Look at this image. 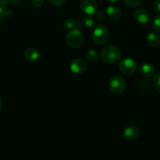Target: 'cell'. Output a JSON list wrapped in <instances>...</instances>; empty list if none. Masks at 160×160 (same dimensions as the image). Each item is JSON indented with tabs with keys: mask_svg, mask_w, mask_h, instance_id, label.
I'll use <instances>...</instances> for the list:
<instances>
[{
	"mask_svg": "<svg viewBox=\"0 0 160 160\" xmlns=\"http://www.w3.org/2000/svg\"><path fill=\"white\" fill-rule=\"evenodd\" d=\"M8 3V0H0V6H6Z\"/></svg>",
	"mask_w": 160,
	"mask_h": 160,
	"instance_id": "cell-25",
	"label": "cell"
},
{
	"mask_svg": "<svg viewBox=\"0 0 160 160\" xmlns=\"http://www.w3.org/2000/svg\"><path fill=\"white\" fill-rule=\"evenodd\" d=\"M142 0H124V2L129 7L135 8L141 5Z\"/></svg>",
	"mask_w": 160,
	"mask_h": 160,
	"instance_id": "cell-16",
	"label": "cell"
},
{
	"mask_svg": "<svg viewBox=\"0 0 160 160\" xmlns=\"http://www.w3.org/2000/svg\"><path fill=\"white\" fill-rule=\"evenodd\" d=\"M63 26L64 28H65V29L68 30V31H71V30L75 29V28H76L77 26V23L76 21H75L73 19L69 18L67 19V20L64 21Z\"/></svg>",
	"mask_w": 160,
	"mask_h": 160,
	"instance_id": "cell-15",
	"label": "cell"
},
{
	"mask_svg": "<svg viewBox=\"0 0 160 160\" xmlns=\"http://www.w3.org/2000/svg\"><path fill=\"white\" fill-rule=\"evenodd\" d=\"M108 1L111 3H114V2H116L118 1V0H108Z\"/></svg>",
	"mask_w": 160,
	"mask_h": 160,
	"instance_id": "cell-26",
	"label": "cell"
},
{
	"mask_svg": "<svg viewBox=\"0 0 160 160\" xmlns=\"http://www.w3.org/2000/svg\"><path fill=\"white\" fill-rule=\"evenodd\" d=\"M109 38V30L106 26L99 24L95 27L92 33V40L94 43L98 45H102Z\"/></svg>",
	"mask_w": 160,
	"mask_h": 160,
	"instance_id": "cell-2",
	"label": "cell"
},
{
	"mask_svg": "<svg viewBox=\"0 0 160 160\" xmlns=\"http://www.w3.org/2000/svg\"><path fill=\"white\" fill-rule=\"evenodd\" d=\"M84 23L88 28H92V27H94L95 25V21L93 17H86L84 19Z\"/></svg>",
	"mask_w": 160,
	"mask_h": 160,
	"instance_id": "cell-18",
	"label": "cell"
},
{
	"mask_svg": "<svg viewBox=\"0 0 160 160\" xmlns=\"http://www.w3.org/2000/svg\"><path fill=\"white\" fill-rule=\"evenodd\" d=\"M101 56L102 60L107 63H115L120 60L121 57V52L120 48L113 45H106L102 50Z\"/></svg>",
	"mask_w": 160,
	"mask_h": 160,
	"instance_id": "cell-1",
	"label": "cell"
},
{
	"mask_svg": "<svg viewBox=\"0 0 160 160\" xmlns=\"http://www.w3.org/2000/svg\"><path fill=\"white\" fill-rule=\"evenodd\" d=\"M24 56L29 62H35L39 58V52L35 48L30 47L25 49Z\"/></svg>",
	"mask_w": 160,
	"mask_h": 160,
	"instance_id": "cell-12",
	"label": "cell"
},
{
	"mask_svg": "<svg viewBox=\"0 0 160 160\" xmlns=\"http://www.w3.org/2000/svg\"><path fill=\"white\" fill-rule=\"evenodd\" d=\"M2 106V102L1 98H0V109H1Z\"/></svg>",
	"mask_w": 160,
	"mask_h": 160,
	"instance_id": "cell-27",
	"label": "cell"
},
{
	"mask_svg": "<svg viewBox=\"0 0 160 160\" xmlns=\"http://www.w3.org/2000/svg\"><path fill=\"white\" fill-rule=\"evenodd\" d=\"M81 9L87 15L95 14L98 9V5L95 0H82L81 3Z\"/></svg>",
	"mask_w": 160,
	"mask_h": 160,
	"instance_id": "cell-7",
	"label": "cell"
},
{
	"mask_svg": "<svg viewBox=\"0 0 160 160\" xmlns=\"http://www.w3.org/2000/svg\"><path fill=\"white\" fill-rule=\"evenodd\" d=\"M152 28L155 31L160 33V14H158L153 20Z\"/></svg>",
	"mask_w": 160,
	"mask_h": 160,
	"instance_id": "cell-17",
	"label": "cell"
},
{
	"mask_svg": "<svg viewBox=\"0 0 160 160\" xmlns=\"http://www.w3.org/2000/svg\"><path fill=\"white\" fill-rule=\"evenodd\" d=\"M49 2L55 6H62L67 2V0H49Z\"/></svg>",
	"mask_w": 160,
	"mask_h": 160,
	"instance_id": "cell-20",
	"label": "cell"
},
{
	"mask_svg": "<svg viewBox=\"0 0 160 160\" xmlns=\"http://www.w3.org/2000/svg\"><path fill=\"white\" fill-rule=\"evenodd\" d=\"M140 73L145 78H150L155 73V68L149 62H145L140 67Z\"/></svg>",
	"mask_w": 160,
	"mask_h": 160,
	"instance_id": "cell-11",
	"label": "cell"
},
{
	"mask_svg": "<svg viewBox=\"0 0 160 160\" xmlns=\"http://www.w3.org/2000/svg\"><path fill=\"white\" fill-rule=\"evenodd\" d=\"M106 14L112 20H119L122 17V11L120 7L115 5H110L106 9Z\"/></svg>",
	"mask_w": 160,
	"mask_h": 160,
	"instance_id": "cell-10",
	"label": "cell"
},
{
	"mask_svg": "<svg viewBox=\"0 0 160 160\" xmlns=\"http://www.w3.org/2000/svg\"><path fill=\"white\" fill-rule=\"evenodd\" d=\"M153 86L155 89L160 92V73H157L153 79Z\"/></svg>",
	"mask_w": 160,
	"mask_h": 160,
	"instance_id": "cell-19",
	"label": "cell"
},
{
	"mask_svg": "<svg viewBox=\"0 0 160 160\" xmlns=\"http://www.w3.org/2000/svg\"><path fill=\"white\" fill-rule=\"evenodd\" d=\"M139 135H140V130L135 125L128 126L123 131V138L129 142L135 141L139 137Z\"/></svg>",
	"mask_w": 160,
	"mask_h": 160,
	"instance_id": "cell-8",
	"label": "cell"
},
{
	"mask_svg": "<svg viewBox=\"0 0 160 160\" xmlns=\"http://www.w3.org/2000/svg\"><path fill=\"white\" fill-rule=\"evenodd\" d=\"M87 67V62L84 59L78 58L72 61L71 64H70V70L73 73H76V74H80L85 71Z\"/></svg>",
	"mask_w": 160,
	"mask_h": 160,
	"instance_id": "cell-6",
	"label": "cell"
},
{
	"mask_svg": "<svg viewBox=\"0 0 160 160\" xmlns=\"http://www.w3.org/2000/svg\"><path fill=\"white\" fill-rule=\"evenodd\" d=\"M134 20L139 24H146L149 22L150 15L145 9H138L134 12Z\"/></svg>",
	"mask_w": 160,
	"mask_h": 160,
	"instance_id": "cell-9",
	"label": "cell"
},
{
	"mask_svg": "<svg viewBox=\"0 0 160 160\" xmlns=\"http://www.w3.org/2000/svg\"><path fill=\"white\" fill-rule=\"evenodd\" d=\"M31 1H32V4L34 7H41L44 4L45 0H31Z\"/></svg>",
	"mask_w": 160,
	"mask_h": 160,
	"instance_id": "cell-22",
	"label": "cell"
},
{
	"mask_svg": "<svg viewBox=\"0 0 160 160\" xmlns=\"http://www.w3.org/2000/svg\"><path fill=\"white\" fill-rule=\"evenodd\" d=\"M109 89L111 92L116 95L123 93V91L125 90L126 88V82L124 79L120 76L112 77L110 79L109 83Z\"/></svg>",
	"mask_w": 160,
	"mask_h": 160,
	"instance_id": "cell-5",
	"label": "cell"
},
{
	"mask_svg": "<svg viewBox=\"0 0 160 160\" xmlns=\"http://www.w3.org/2000/svg\"><path fill=\"white\" fill-rule=\"evenodd\" d=\"M137 62L131 58H125L120 61L119 70L125 75H131L137 70Z\"/></svg>",
	"mask_w": 160,
	"mask_h": 160,
	"instance_id": "cell-4",
	"label": "cell"
},
{
	"mask_svg": "<svg viewBox=\"0 0 160 160\" xmlns=\"http://www.w3.org/2000/svg\"><path fill=\"white\" fill-rule=\"evenodd\" d=\"M153 8L156 12H160V0H155L153 2Z\"/></svg>",
	"mask_w": 160,
	"mask_h": 160,
	"instance_id": "cell-23",
	"label": "cell"
},
{
	"mask_svg": "<svg viewBox=\"0 0 160 160\" xmlns=\"http://www.w3.org/2000/svg\"><path fill=\"white\" fill-rule=\"evenodd\" d=\"M86 58L88 61L95 62L99 59V53L95 49H90L86 52Z\"/></svg>",
	"mask_w": 160,
	"mask_h": 160,
	"instance_id": "cell-14",
	"label": "cell"
},
{
	"mask_svg": "<svg viewBox=\"0 0 160 160\" xmlns=\"http://www.w3.org/2000/svg\"><path fill=\"white\" fill-rule=\"evenodd\" d=\"M147 42L152 48H158L160 46V36L156 33H150L147 37Z\"/></svg>",
	"mask_w": 160,
	"mask_h": 160,
	"instance_id": "cell-13",
	"label": "cell"
},
{
	"mask_svg": "<svg viewBox=\"0 0 160 160\" xmlns=\"http://www.w3.org/2000/svg\"><path fill=\"white\" fill-rule=\"evenodd\" d=\"M95 17H96L97 20H100V21H102V20H103L105 19V13L103 11L97 10L96 12H95Z\"/></svg>",
	"mask_w": 160,
	"mask_h": 160,
	"instance_id": "cell-21",
	"label": "cell"
},
{
	"mask_svg": "<svg viewBox=\"0 0 160 160\" xmlns=\"http://www.w3.org/2000/svg\"><path fill=\"white\" fill-rule=\"evenodd\" d=\"M5 17H6V16H5V9L2 6H0V24L2 23Z\"/></svg>",
	"mask_w": 160,
	"mask_h": 160,
	"instance_id": "cell-24",
	"label": "cell"
},
{
	"mask_svg": "<svg viewBox=\"0 0 160 160\" xmlns=\"http://www.w3.org/2000/svg\"><path fill=\"white\" fill-rule=\"evenodd\" d=\"M67 43L71 48H78L84 42V36L79 29L71 30L67 35Z\"/></svg>",
	"mask_w": 160,
	"mask_h": 160,
	"instance_id": "cell-3",
	"label": "cell"
}]
</instances>
